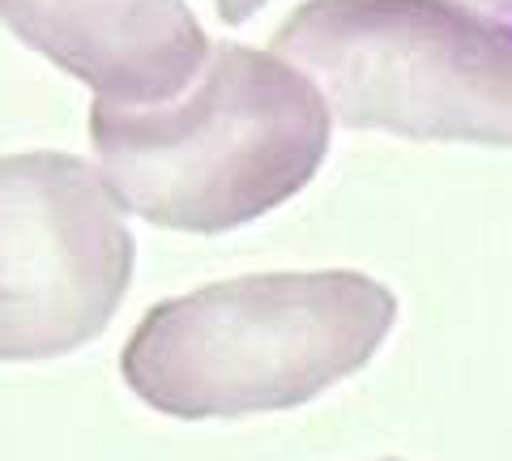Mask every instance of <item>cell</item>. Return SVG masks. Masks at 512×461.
<instances>
[{
	"mask_svg": "<svg viewBox=\"0 0 512 461\" xmlns=\"http://www.w3.org/2000/svg\"><path fill=\"white\" fill-rule=\"evenodd\" d=\"M133 278L120 201L73 154L0 158V359H60L111 325Z\"/></svg>",
	"mask_w": 512,
	"mask_h": 461,
	"instance_id": "cell-4",
	"label": "cell"
},
{
	"mask_svg": "<svg viewBox=\"0 0 512 461\" xmlns=\"http://www.w3.org/2000/svg\"><path fill=\"white\" fill-rule=\"evenodd\" d=\"M90 141L124 210L175 231H227L312 180L329 107L278 56L222 47L163 103L94 99Z\"/></svg>",
	"mask_w": 512,
	"mask_h": 461,
	"instance_id": "cell-1",
	"label": "cell"
},
{
	"mask_svg": "<svg viewBox=\"0 0 512 461\" xmlns=\"http://www.w3.org/2000/svg\"><path fill=\"white\" fill-rule=\"evenodd\" d=\"M389 461H397V457H389Z\"/></svg>",
	"mask_w": 512,
	"mask_h": 461,
	"instance_id": "cell-6",
	"label": "cell"
},
{
	"mask_svg": "<svg viewBox=\"0 0 512 461\" xmlns=\"http://www.w3.org/2000/svg\"><path fill=\"white\" fill-rule=\"evenodd\" d=\"M393 321V291L355 269L231 278L154 304L120 372L171 419H244L303 406L359 372Z\"/></svg>",
	"mask_w": 512,
	"mask_h": 461,
	"instance_id": "cell-2",
	"label": "cell"
},
{
	"mask_svg": "<svg viewBox=\"0 0 512 461\" xmlns=\"http://www.w3.org/2000/svg\"><path fill=\"white\" fill-rule=\"evenodd\" d=\"M0 18L107 103H163L205 65L184 0H0Z\"/></svg>",
	"mask_w": 512,
	"mask_h": 461,
	"instance_id": "cell-5",
	"label": "cell"
},
{
	"mask_svg": "<svg viewBox=\"0 0 512 461\" xmlns=\"http://www.w3.org/2000/svg\"><path fill=\"white\" fill-rule=\"evenodd\" d=\"M278 52L350 129L512 146V30L457 0H308Z\"/></svg>",
	"mask_w": 512,
	"mask_h": 461,
	"instance_id": "cell-3",
	"label": "cell"
}]
</instances>
